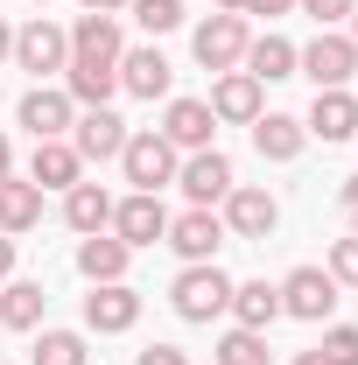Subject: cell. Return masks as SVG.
<instances>
[{"label": "cell", "instance_id": "obj_33", "mask_svg": "<svg viewBox=\"0 0 358 365\" xmlns=\"http://www.w3.org/2000/svg\"><path fill=\"white\" fill-rule=\"evenodd\" d=\"M134 365H190V359H183L176 344H148V351H140V359H134Z\"/></svg>", "mask_w": 358, "mask_h": 365}, {"label": "cell", "instance_id": "obj_42", "mask_svg": "<svg viewBox=\"0 0 358 365\" xmlns=\"http://www.w3.org/2000/svg\"><path fill=\"white\" fill-rule=\"evenodd\" d=\"M352 43H358V7H352Z\"/></svg>", "mask_w": 358, "mask_h": 365}, {"label": "cell", "instance_id": "obj_27", "mask_svg": "<svg viewBox=\"0 0 358 365\" xmlns=\"http://www.w3.org/2000/svg\"><path fill=\"white\" fill-rule=\"evenodd\" d=\"M211 365H267V330H225L218 351H211Z\"/></svg>", "mask_w": 358, "mask_h": 365}, {"label": "cell", "instance_id": "obj_40", "mask_svg": "<svg viewBox=\"0 0 358 365\" xmlns=\"http://www.w3.org/2000/svg\"><path fill=\"white\" fill-rule=\"evenodd\" d=\"M218 14H246V0H218Z\"/></svg>", "mask_w": 358, "mask_h": 365}, {"label": "cell", "instance_id": "obj_38", "mask_svg": "<svg viewBox=\"0 0 358 365\" xmlns=\"http://www.w3.org/2000/svg\"><path fill=\"white\" fill-rule=\"evenodd\" d=\"M0 176H14V140L0 134Z\"/></svg>", "mask_w": 358, "mask_h": 365}, {"label": "cell", "instance_id": "obj_36", "mask_svg": "<svg viewBox=\"0 0 358 365\" xmlns=\"http://www.w3.org/2000/svg\"><path fill=\"white\" fill-rule=\"evenodd\" d=\"M78 7H85V14H120L127 0H78Z\"/></svg>", "mask_w": 358, "mask_h": 365}, {"label": "cell", "instance_id": "obj_29", "mask_svg": "<svg viewBox=\"0 0 358 365\" xmlns=\"http://www.w3.org/2000/svg\"><path fill=\"white\" fill-rule=\"evenodd\" d=\"M127 14H134L148 36H169V29H183V0H127Z\"/></svg>", "mask_w": 358, "mask_h": 365}, {"label": "cell", "instance_id": "obj_24", "mask_svg": "<svg viewBox=\"0 0 358 365\" xmlns=\"http://www.w3.org/2000/svg\"><path fill=\"white\" fill-rule=\"evenodd\" d=\"M63 225L78 232V239L106 232V225H113V197H106L98 182H71V190H63Z\"/></svg>", "mask_w": 358, "mask_h": 365}, {"label": "cell", "instance_id": "obj_21", "mask_svg": "<svg viewBox=\"0 0 358 365\" xmlns=\"http://www.w3.org/2000/svg\"><path fill=\"white\" fill-rule=\"evenodd\" d=\"M43 225V190L29 176H0V232L7 239H21V232Z\"/></svg>", "mask_w": 358, "mask_h": 365}, {"label": "cell", "instance_id": "obj_19", "mask_svg": "<svg viewBox=\"0 0 358 365\" xmlns=\"http://www.w3.org/2000/svg\"><path fill=\"white\" fill-rule=\"evenodd\" d=\"M253 148H260V162H295L310 148V127L295 113H260L253 120Z\"/></svg>", "mask_w": 358, "mask_h": 365}, {"label": "cell", "instance_id": "obj_18", "mask_svg": "<svg viewBox=\"0 0 358 365\" xmlns=\"http://www.w3.org/2000/svg\"><path fill=\"white\" fill-rule=\"evenodd\" d=\"M29 182H36V190H71V182H85V155H78L71 140H36Z\"/></svg>", "mask_w": 358, "mask_h": 365}, {"label": "cell", "instance_id": "obj_25", "mask_svg": "<svg viewBox=\"0 0 358 365\" xmlns=\"http://www.w3.org/2000/svg\"><path fill=\"white\" fill-rule=\"evenodd\" d=\"M232 317L239 330H267L281 317V281H232Z\"/></svg>", "mask_w": 358, "mask_h": 365}, {"label": "cell", "instance_id": "obj_31", "mask_svg": "<svg viewBox=\"0 0 358 365\" xmlns=\"http://www.w3.org/2000/svg\"><path fill=\"white\" fill-rule=\"evenodd\" d=\"M330 281L337 288H358V239H337L330 246Z\"/></svg>", "mask_w": 358, "mask_h": 365}, {"label": "cell", "instance_id": "obj_35", "mask_svg": "<svg viewBox=\"0 0 358 365\" xmlns=\"http://www.w3.org/2000/svg\"><path fill=\"white\" fill-rule=\"evenodd\" d=\"M7 274H14V239L0 232V281H7Z\"/></svg>", "mask_w": 358, "mask_h": 365}, {"label": "cell", "instance_id": "obj_44", "mask_svg": "<svg viewBox=\"0 0 358 365\" xmlns=\"http://www.w3.org/2000/svg\"><path fill=\"white\" fill-rule=\"evenodd\" d=\"M352 140H358V134H352Z\"/></svg>", "mask_w": 358, "mask_h": 365}, {"label": "cell", "instance_id": "obj_30", "mask_svg": "<svg viewBox=\"0 0 358 365\" xmlns=\"http://www.w3.org/2000/svg\"><path fill=\"white\" fill-rule=\"evenodd\" d=\"M316 351H323V365H358V323H330Z\"/></svg>", "mask_w": 358, "mask_h": 365}, {"label": "cell", "instance_id": "obj_43", "mask_svg": "<svg viewBox=\"0 0 358 365\" xmlns=\"http://www.w3.org/2000/svg\"><path fill=\"white\" fill-rule=\"evenodd\" d=\"M36 7H49V0H36Z\"/></svg>", "mask_w": 358, "mask_h": 365}, {"label": "cell", "instance_id": "obj_22", "mask_svg": "<svg viewBox=\"0 0 358 365\" xmlns=\"http://www.w3.org/2000/svg\"><path fill=\"white\" fill-rule=\"evenodd\" d=\"M127 260H134V246L113 239V232H91L85 246H78V274H85L91 288H98V281H127Z\"/></svg>", "mask_w": 358, "mask_h": 365}, {"label": "cell", "instance_id": "obj_32", "mask_svg": "<svg viewBox=\"0 0 358 365\" xmlns=\"http://www.w3.org/2000/svg\"><path fill=\"white\" fill-rule=\"evenodd\" d=\"M295 7L310 14L316 29H337V21H352V7H358V0H295Z\"/></svg>", "mask_w": 358, "mask_h": 365}, {"label": "cell", "instance_id": "obj_17", "mask_svg": "<svg viewBox=\"0 0 358 365\" xmlns=\"http://www.w3.org/2000/svg\"><path fill=\"white\" fill-rule=\"evenodd\" d=\"M169 85H176V71H169V56L155 43L120 49V91H134V98H169Z\"/></svg>", "mask_w": 358, "mask_h": 365}, {"label": "cell", "instance_id": "obj_8", "mask_svg": "<svg viewBox=\"0 0 358 365\" xmlns=\"http://www.w3.org/2000/svg\"><path fill=\"white\" fill-rule=\"evenodd\" d=\"M274 225H281L274 190H260V182H232V197H225V232H232V239H274Z\"/></svg>", "mask_w": 358, "mask_h": 365}, {"label": "cell", "instance_id": "obj_39", "mask_svg": "<svg viewBox=\"0 0 358 365\" xmlns=\"http://www.w3.org/2000/svg\"><path fill=\"white\" fill-rule=\"evenodd\" d=\"M0 56H14V29L7 21H0Z\"/></svg>", "mask_w": 358, "mask_h": 365}, {"label": "cell", "instance_id": "obj_9", "mask_svg": "<svg viewBox=\"0 0 358 365\" xmlns=\"http://www.w3.org/2000/svg\"><path fill=\"white\" fill-rule=\"evenodd\" d=\"M71 148L85 155V162H120V148H127V120L113 113V106H91L71 120Z\"/></svg>", "mask_w": 358, "mask_h": 365}, {"label": "cell", "instance_id": "obj_5", "mask_svg": "<svg viewBox=\"0 0 358 365\" xmlns=\"http://www.w3.org/2000/svg\"><path fill=\"white\" fill-rule=\"evenodd\" d=\"M14 63L43 85V78H56L63 63H71V29H56V21H29V29H14Z\"/></svg>", "mask_w": 358, "mask_h": 365}, {"label": "cell", "instance_id": "obj_13", "mask_svg": "<svg viewBox=\"0 0 358 365\" xmlns=\"http://www.w3.org/2000/svg\"><path fill=\"white\" fill-rule=\"evenodd\" d=\"M14 120L29 127L36 140H63L71 134V120H78V106H71V91H56V85H36L21 106H14Z\"/></svg>", "mask_w": 358, "mask_h": 365}, {"label": "cell", "instance_id": "obj_16", "mask_svg": "<svg viewBox=\"0 0 358 365\" xmlns=\"http://www.w3.org/2000/svg\"><path fill=\"white\" fill-rule=\"evenodd\" d=\"M120 21L113 14H78L71 29V63H98V71H120Z\"/></svg>", "mask_w": 358, "mask_h": 365}, {"label": "cell", "instance_id": "obj_20", "mask_svg": "<svg viewBox=\"0 0 358 365\" xmlns=\"http://www.w3.org/2000/svg\"><path fill=\"white\" fill-rule=\"evenodd\" d=\"M302 127H310V140H323V148H330V140H352L358 134V98L352 91H316V106H310Z\"/></svg>", "mask_w": 358, "mask_h": 365}, {"label": "cell", "instance_id": "obj_41", "mask_svg": "<svg viewBox=\"0 0 358 365\" xmlns=\"http://www.w3.org/2000/svg\"><path fill=\"white\" fill-rule=\"evenodd\" d=\"M295 365H323V351H302V359H295Z\"/></svg>", "mask_w": 358, "mask_h": 365}, {"label": "cell", "instance_id": "obj_34", "mask_svg": "<svg viewBox=\"0 0 358 365\" xmlns=\"http://www.w3.org/2000/svg\"><path fill=\"white\" fill-rule=\"evenodd\" d=\"M288 7H295V0H246V14H267V21H274V14H288Z\"/></svg>", "mask_w": 358, "mask_h": 365}, {"label": "cell", "instance_id": "obj_11", "mask_svg": "<svg viewBox=\"0 0 358 365\" xmlns=\"http://www.w3.org/2000/svg\"><path fill=\"white\" fill-rule=\"evenodd\" d=\"M113 239H127V246H155V239H169V211H162V197H148V190H134V197H120L113 204Z\"/></svg>", "mask_w": 358, "mask_h": 365}, {"label": "cell", "instance_id": "obj_7", "mask_svg": "<svg viewBox=\"0 0 358 365\" xmlns=\"http://www.w3.org/2000/svg\"><path fill=\"white\" fill-rule=\"evenodd\" d=\"M330 309H337V281H330V267H295L288 281H281V317L330 323Z\"/></svg>", "mask_w": 358, "mask_h": 365}, {"label": "cell", "instance_id": "obj_14", "mask_svg": "<svg viewBox=\"0 0 358 365\" xmlns=\"http://www.w3.org/2000/svg\"><path fill=\"white\" fill-rule=\"evenodd\" d=\"M155 134L169 140L176 155H197V148H211L218 120H211V106H204V98H169V113H162V127H155Z\"/></svg>", "mask_w": 358, "mask_h": 365}, {"label": "cell", "instance_id": "obj_26", "mask_svg": "<svg viewBox=\"0 0 358 365\" xmlns=\"http://www.w3.org/2000/svg\"><path fill=\"white\" fill-rule=\"evenodd\" d=\"M49 309L43 281H0V330H36Z\"/></svg>", "mask_w": 358, "mask_h": 365}, {"label": "cell", "instance_id": "obj_37", "mask_svg": "<svg viewBox=\"0 0 358 365\" xmlns=\"http://www.w3.org/2000/svg\"><path fill=\"white\" fill-rule=\"evenodd\" d=\"M344 218H352V225H358V176L344 182Z\"/></svg>", "mask_w": 358, "mask_h": 365}, {"label": "cell", "instance_id": "obj_10", "mask_svg": "<svg viewBox=\"0 0 358 365\" xmlns=\"http://www.w3.org/2000/svg\"><path fill=\"white\" fill-rule=\"evenodd\" d=\"M140 323V295L127 288V281H98L85 295V330H98V337H120V330H134Z\"/></svg>", "mask_w": 358, "mask_h": 365}, {"label": "cell", "instance_id": "obj_28", "mask_svg": "<svg viewBox=\"0 0 358 365\" xmlns=\"http://www.w3.org/2000/svg\"><path fill=\"white\" fill-rule=\"evenodd\" d=\"M29 359H36V365H91V351H85V337H78V330H43Z\"/></svg>", "mask_w": 358, "mask_h": 365}, {"label": "cell", "instance_id": "obj_12", "mask_svg": "<svg viewBox=\"0 0 358 365\" xmlns=\"http://www.w3.org/2000/svg\"><path fill=\"white\" fill-rule=\"evenodd\" d=\"M211 120H225V127H253L267 106H260V78H246V71H218V85H211Z\"/></svg>", "mask_w": 358, "mask_h": 365}, {"label": "cell", "instance_id": "obj_23", "mask_svg": "<svg viewBox=\"0 0 358 365\" xmlns=\"http://www.w3.org/2000/svg\"><path fill=\"white\" fill-rule=\"evenodd\" d=\"M239 71H246V78H260V85H281V78H295V43L267 29V36H253V43H246Z\"/></svg>", "mask_w": 358, "mask_h": 365}, {"label": "cell", "instance_id": "obj_4", "mask_svg": "<svg viewBox=\"0 0 358 365\" xmlns=\"http://www.w3.org/2000/svg\"><path fill=\"white\" fill-rule=\"evenodd\" d=\"M176 162H183V155L155 134V127H148V134H127V148H120L127 182H134V190H148V197H162V182H176Z\"/></svg>", "mask_w": 358, "mask_h": 365}, {"label": "cell", "instance_id": "obj_6", "mask_svg": "<svg viewBox=\"0 0 358 365\" xmlns=\"http://www.w3.org/2000/svg\"><path fill=\"white\" fill-rule=\"evenodd\" d=\"M246 43H253L246 14H211V21H197V36H190V49H197V63H204V71H239Z\"/></svg>", "mask_w": 358, "mask_h": 365}, {"label": "cell", "instance_id": "obj_1", "mask_svg": "<svg viewBox=\"0 0 358 365\" xmlns=\"http://www.w3.org/2000/svg\"><path fill=\"white\" fill-rule=\"evenodd\" d=\"M169 302H176L183 323H211V317H225V309H232V274H225L218 260H197V267L176 274Z\"/></svg>", "mask_w": 358, "mask_h": 365}, {"label": "cell", "instance_id": "obj_2", "mask_svg": "<svg viewBox=\"0 0 358 365\" xmlns=\"http://www.w3.org/2000/svg\"><path fill=\"white\" fill-rule=\"evenodd\" d=\"M295 71H302L316 91H344L358 78V43H352V36H337V29H323L310 49H295Z\"/></svg>", "mask_w": 358, "mask_h": 365}, {"label": "cell", "instance_id": "obj_15", "mask_svg": "<svg viewBox=\"0 0 358 365\" xmlns=\"http://www.w3.org/2000/svg\"><path fill=\"white\" fill-rule=\"evenodd\" d=\"M225 239H232V232H225V218H218V211H197V204H190L183 218H169V246H176L190 267H197V260H218V246H225Z\"/></svg>", "mask_w": 358, "mask_h": 365}, {"label": "cell", "instance_id": "obj_3", "mask_svg": "<svg viewBox=\"0 0 358 365\" xmlns=\"http://www.w3.org/2000/svg\"><path fill=\"white\" fill-rule=\"evenodd\" d=\"M232 155H218V148H197V155H183L176 162V190L197 204V211H211V204H225L232 197Z\"/></svg>", "mask_w": 358, "mask_h": 365}]
</instances>
